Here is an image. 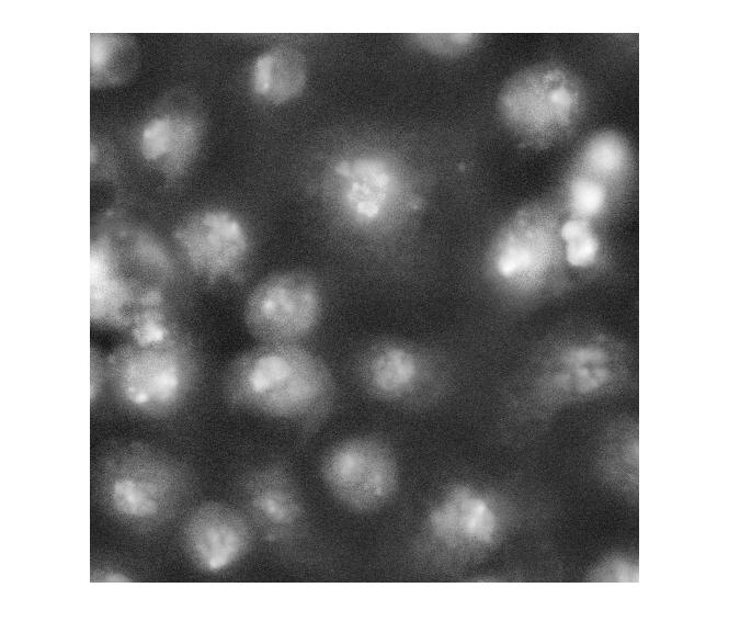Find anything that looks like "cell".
<instances>
[{
    "label": "cell",
    "mask_w": 729,
    "mask_h": 644,
    "mask_svg": "<svg viewBox=\"0 0 729 644\" xmlns=\"http://www.w3.org/2000/svg\"><path fill=\"white\" fill-rule=\"evenodd\" d=\"M223 392L238 409L310 429L329 413L335 383L323 359L303 343H258L227 365Z\"/></svg>",
    "instance_id": "cell-1"
},
{
    "label": "cell",
    "mask_w": 729,
    "mask_h": 644,
    "mask_svg": "<svg viewBox=\"0 0 729 644\" xmlns=\"http://www.w3.org/2000/svg\"><path fill=\"white\" fill-rule=\"evenodd\" d=\"M109 375L122 399L151 417L176 411L195 385L197 363L190 339L178 330L152 344L130 342L107 360Z\"/></svg>",
    "instance_id": "cell-2"
},
{
    "label": "cell",
    "mask_w": 729,
    "mask_h": 644,
    "mask_svg": "<svg viewBox=\"0 0 729 644\" xmlns=\"http://www.w3.org/2000/svg\"><path fill=\"white\" fill-rule=\"evenodd\" d=\"M358 385L380 402L411 405L444 387L447 359L433 348L400 337H379L358 350L353 363Z\"/></svg>",
    "instance_id": "cell-3"
},
{
    "label": "cell",
    "mask_w": 729,
    "mask_h": 644,
    "mask_svg": "<svg viewBox=\"0 0 729 644\" xmlns=\"http://www.w3.org/2000/svg\"><path fill=\"white\" fill-rule=\"evenodd\" d=\"M323 294L318 279L307 270L271 273L249 292L243 321L258 343H301L318 327Z\"/></svg>",
    "instance_id": "cell-4"
},
{
    "label": "cell",
    "mask_w": 729,
    "mask_h": 644,
    "mask_svg": "<svg viewBox=\"0 0 729 644\" xmlns=\"http://www.w3.org/2000/svg\"><path fill=\"white\" fill-rule=\"evenodd\" d=\"M110 463L104 494L118 516L136 522H156L179 501L183 474L163 455L134 444L122 449Z\"/></svg>",
    "instance_id": "cell-5"
},
{
    "label": "cell",
    "mask_w": 729,
    "mask_h": 644,
    "mask_svg": "<svg viewBox=\"0 0 729 644\" xmlns=\"http://www.w3.org/2000/svg\"><path fill=\"white\" fill-rule=\"evenodd\" d=\"M321 477L344 507L368 512L383 507L398 486V465L383 440L358 436L331 447L321 462Z\"/></svg>",
    "instance_id": "cell-6"
},
{
    "label": "cell",
    "mask_w": 729,
    "mask_h": 644,
    "mask_svg": "<svg viewBox=\"0 0 729 644\" xmlns=\"http://www.w3.org/2000/svg\"><path fill=\"white\" fill-rule=\"evenodd\" d=\"M190 271L215 286L242 279L251 240L241 218L224 208H205L184 217L173 230Z\"/></svg>",
    "instance_id": "cell-7"
},
{
    "label": "cell",
    "mask_w": 729,
    "mask_h": 644,
    "mask_svg": "<svg viewBox=\"0 0 729 644\" xmlns=\"http://www.w3.org/2000/svg\"><path fill=\"white\" fill-rule=\"evenodd\" d=\"M249 520L275 551L293 554L308 535V519L300 488L285 462H269L242 482Z\"/></svg>",
    "instance_id": "cell-8"
},
{
    "label": "cell",
    "mask_w": 729,
    "mask_h": 644,
    "mask_svg": "<svg viewBox=\"0 0 729 644\" xmlns=\"http://www.w3.org/2000/svg\"><path fill=\"white\" fill-rule=\"evenodd\" d=\"M183 540L191 561L198 568L217 573L235 565L249 551L252 526L236 508L207 501L189 516Z\"/></svg>",
    "instance_id": "cell-9"
},
{
    "label": "cell",
    "mask_w": 729,
    "mask_h": 644,
    "mask_svg": "<svg viewBox=\"0 0 729 644\" xmlns=\"http://www.w3.org/2000/svg\"><path fill=\"white\" fill-rule=\"evenodd\" d=\"M428 530L452 547L494 542L499 522L487 498L467 485H455L426 516Z\"/></svg>",
    "instance_id": "cell-10"
},
{
    "label": "cell",
    "mask_w": 729,
    "mask_h": 644,
    "mask_svg": "<svg viewBox=\"0 0 729 644\" xmlns=\"http://www.w3.org/2000/svg\"><path fill=\"white\" fill-rule=\"evenodd\" d=\"M337 172L350 181L339 202L348 222L361 229H385L394 219L390 174L386 167L372 158H358L340 162Z\"/></svg>",
    "instance_id": "cell-11"
},
{
    "label": "cell",
    "mask_w": 729,
    "mask_h": 644,
    "mask_svg": "<svg viewBox=\"0 0 729 644\" xmlns=\"http://www.w3.org/2000/svg\"><path fill=\"white\" fill-rule=\"evenodd\" d=\"M200 129L185 114H164L149 120L143 128L140 149L148 161L160 162L174 174L182 171L193 155Z\"/></svg>",
    "instance_id": "cell-12"
},
{
    "label": "cell",
    "mask_w": 729,
    "mask_h": 644,
    "mask_svg": "<svg viewBox=\"0 0 729 644\" xmlns=\"http://www.w3.org/2000/svg\"><path fill=\"white\" fill-rule=\"evenodd\" d=\"M307 80L304 54L286 45L272 47L258 56L252 66L253 91L264 100L280 104L298 95Z\"/></svg>",
    "instance_id": "cell-13"
},
{
    "label": "cell",
    "mask_w": 729,
    "mask_h": 644,
    "mask_svg": "<svg viewBox=\"0 0 729 644\" xmlns=\"http://www.w3.org/2000/svg\"><path fill=\"white\" fill-rule=\"evenodd\" d=\"M522 222L509 230L497 246L493 268L499 278L510 281L536 279L548 264L547 234L543 228Z\"/></svg>",
    "instance_id": "cell-14"
},
{
    "label": "cell",
    "mask_w": 729,
    "mask_h": 644,
    "mask_svg": "<svg viewBox=\"0 0 729 644\" xmlns=\"http://www.w3.org/2000/svg\"><path fill=\"white\" fill-rule=\"evenodd\" d=\"M136 52L129 42L121 41L118 35H92L91 77L92 82L101 77L107 82L121 80L129 74V66L136 59Z\"/></svg>",
    "instance_id": "cell-15"
},
{
    "label": "cell",
    "mask_w": 729,
    "mask_h": 644,
    "mask_svg": "<svg viewBox=\"0 0 729 644\" xmlns=\"http://www.w3.org/2000/svg\"><path fill=\"white\" fill-rule=\"evenodd\" d=\"M561 238L566 241V259L574 265L590 263L597 251L599 244L589 230V226L582 221H572L565 225Z\"/></svg>",
    "instance_id": "cell-16"
},
{
    "label": "cell",
    "mask_w": 729,
    "mask_h": 644,
    "mask_svg": "<svg viewBox=\"0 0 729 644\" xmlns=\"http://www.w3.org/2000/svg\"><path fill=\"white\" fill-rule=\"evenodd\" d=\"M604 202V189L597 182L577 178L571 184V204L580 215H593L600 211Z\"/></svg>",
    "instance_id": "cell-17"
},
{
    "label": "cell",
    "mask_w": 729,
    "mask_h": 644,
    "mask_svg": "<svg viewBox=\"0 0 729 644\" xmlns=\"http://www.w3.org/2000/svg\"><path fill=\"white\" fill-rule=\"evenodd\" d=\"M588 155L595 167L611 170L619 165L622 150L617 140L601 136L593 140Z\"/></svg>",
    "instance_id": "cell-18"
}]
</instances>
